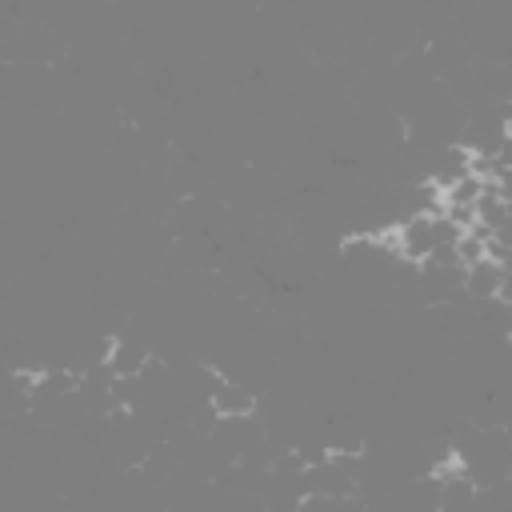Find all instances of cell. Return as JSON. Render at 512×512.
Masks as SVG:
<instances>
[{"label":"cell","mask_w":512,"mask_h":512,"mask_svg":"<svg viewBox=\"0 0 512 512\" xmlns=\"http://www.w3.org/2000/svg\"><path fill=\"white\" fill-rule=\"evenodd\" d=\"M464 272V288L480 300V304H488V300H496L508 284H512V272H508V260H496L492 252H484L480 260H472V264H464L460 268Z\"/></svg>","instance_id":"obj_1"},{"label":"cell","mask_w":512,"mask_h":512,"mask_svg":"<svg viewBox=\"0 0 512 512\" xmlns=\"http://www.w3.org/2000/svg\"><path fill=\"white\" fill-rule=\"evenodd\" d=\"M208 412H212L216 420H224V424H240V420H252L256 396H252L244 384L216 376V380L208 384Z\"/></svg>","instance_id":"obj_2"}]
</instances>
